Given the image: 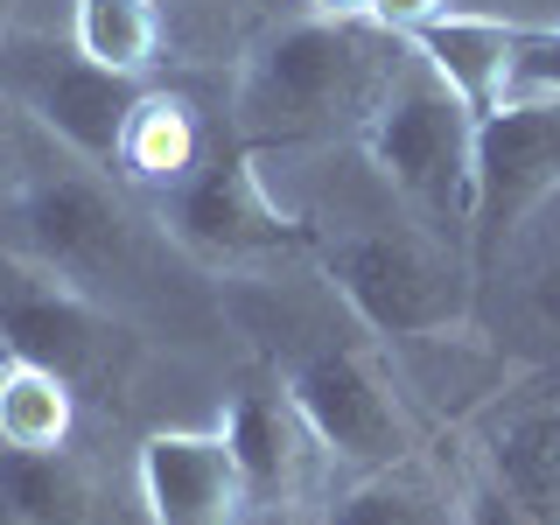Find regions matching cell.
Segmentation results:
<instances>
[{
	"mask_svg": "<svg viewBox=\"0 0 560 525\" xmlns=\"http://www.w3.org/2000/svg\"><path fill=\"white\" fill-rule=\"evenodd\" d=\"M224 442L238 455V477L253 490V512H273V504H294V490L308 477V428L302 413H294V399L280 393V385H259V393H238L232 407L218 413Z\"/></svg>",
	"mask_w": 560,
	"mask_h": 525,
	"instance_id": "cell-12",
	"label": "cell"
},
{
	"mask_svg": "<svg viewBox=\"0 0 560 525\" xmlns=\"http://www.w3.org/2000/svg\"><path fill=\"white\" fill-rule=\"evenodd\" d=\"M70 49L140 84L162 63V0H70Z\"/></svg>",
	"mask_w": 560,
	"mask_h": 525,
	"instance_id": "cell-18",
	"label": "cell"
},
{
	"mask_svg": "<svg viewBox=\"0 0 560 525\" xmlns=\"http://www.w3.org/2000/svg\"><path fill=\"white\" fill-rule=\"evenodd\" d=\"M70 434H78V385L49 372V364L14 358L0 372V448L49 455V448H70Z\"/></svg>",
	"mask_w": 560,
	"mask_h": 525,
	"instance_id": "cell-17",
	"label": "cell"
},
{
	"mask_svg": "<svg viewBox=\"0 0 560 525\" xmlns=\"http://www.w3.org/2000/svg\"><path fill=\"white\" fill-rule=\"evenodd\" d=\"M358 154L378 175V189L399 210H413L420 224L463 238L469 232V168H477V119L463 113V98L434 78L428 63L399 57L393 84L358 127ZM469 253V245H463Z\"/></svg>",
	"mask_w": 560,
	"mask_h": 525,
	"instance_id": "cell-4",
	"label": "cell"
},
{
	"mask_svg": "<svg viewBox=\"0 0 560 525\" xmlns=\"http://www.w3.org/2000/svg\"><path fill=\"white\" fill-rule=\"evenodd\" d=\"M210 140H203V119L183 92H162V84H140L127 127H119V154H113V183L119 189H140V197H168L183 189L189 175L203 168Z\"/></svg>",
	"mask_w": 560,
	"mask_h": 525,
	"instance_id": "cell-13",
	"label": "cell"
},
{
	"mask_svg": "<svg viewBox=\"0 0 560 525\" xmlns=\"http://www.w3.org/2000/svg\"><path fill=\"white\" fill-rule=\"evenodd\" d=\"M323 525H463V490H448L420 455L385 469H358L323 504Z\"/></svg>",
	"mask_w": 560,
	"mask_h": 525,
	"instance_id": "cell-15",
	"label": "cell"
},
{
	"mask_svg": "<svg viewBox=\"0 0 560 525\" xmlns=\"http://www.w3.org/2000/svg\"><path fill=\"white\" fill-rule=\"evenodd\" d=\"M463 525H525V518H518L483 477H469V483H463Z\"/></svg>",
	"mask_w": 560,
	"mask_h": 525,
	"instance_id": "cell-21",
	"label": "cell"
},
{
	"mask_svg": "<svg viewBox=\"0 0 560 525\" xmlns=\"http://www.w3.org/2000/svg\"><path fill=\"white\" fill-rule=\"evenodd\" d=\"M560 197V98H504L477 119L469 168V273L490 280L525 238V224Z\"/></svg>",
	"mask_w": 560,
	"mask_h": 525,
	"instance_id": "cell-7",
	"label": "cell"
},
{
	"mask_svg": "<svg viewBox=\"0 0 560 525\" xmlns=\"http://www.w3.org/2000/svg\"><path fill=\"white\" fill-rule=\"evenodd\" d=\"M0 512L14 525H92L98 483L70 448H49V455L0 448Z\"/></svg>",
	"mask_w": 560,
	"mask_h": 525,
	"instance_id": "cell-16",
	"label": "cell"
},
{
	"mask_svg": "<svg viewBox=\"0 0 560 525\" xmlns=\"http://www.w3.org/2000/svg\"><path fill=\"white\" fill-rule=\"evenodd\" d=\"M0 253L49 280H70L113 315H127L133 294L148 288L140 210L113 189L105 168L63 154L43 133H35V154H22L14 175L0 183Z\"/></svg>",
	"mask_w": 560,
	"mask_h": 525,
	"instance_id": "cell-1",
	"label": "cell"
},
{
	"mask_svg": "<svg viewBox=\"0 0 560 525\" xmlns=\"http://www.w3.org/2000/svg\"><path fill=\"white\" fill-rule=\"evenodd\" d=\"M533 294H539V308L560 323V238H547V253H539V280H533Z\"/></svg>",
	"mask_w": 560,
	"mask_h": 525,
	"instance_id": "cell-22",
	"label": "cell"
},
{
	"mask_svg": "<svg viewBox=\"0 0 560 525\" xmlns=\"http://www.w3.org/2000/svg\"><path fill=\"white\" fill-rule=\"evenodd\" d=\"M525 28H533V22H504V14H455L448 8L442 22H428L420 35H407V49L448 84L455 98H463L469 119H483V113H498V105L512 98V70H518Z\"/></svg>",
	"mask_w": 560,
	"mask_h": 525,
	"instance_id": "cell-11",
	"label": "cell"
},
{
	"mask_svg": "<svg viewBox=\"0 0 560 525\" xmlns=\"http://www.w3.org/2000/svg\"><path fill=\"white\" fill-rule=\"evenodd\" d=\"M0 162H8V98H0Z\"/></svg>",
	"mask_w": 560,
	"mask_h": 525,
	"instance_id": "cell-25",
	"label": "cell"
},
{
	"mask_svg": "<svg viewBox=\"0 0 560 525\" xmlns=\"http://www.w3.org/2000/svg\"><path fill=\"white\" fill-rule=\"evenodd\" d=\"M154 224H162L175 253H189L197 267H218L232 280L308 253V218L280 203V189L259 168V148H245V140L232 154H203V168L183 189L154 197Z\"/></svg>",
	"mask_w": 560,
	"mask_h": 525,
	"instance_id": "cell-6",
	"label": "cell"
},
{
	"mask_svg": "<svg viewBox=\"0 0 560 525\" xmlns=\"http://www.w3.org/2000/svg\"><path fill=\"white\" fill-rule=\"evenodd\" d=\"M512 98H560V22H533L512 70Z\"/></svg>",
	"mask_w": 560,
	"mask_h": 525,
	"instance_id": "cell-19",
	"label": "cell"
},
{
	"mask_svg": "<svg viewBox=\"0 0 560 525\" xmlns=\"http://www.w3.org/2000/svg\"><path fill=\"white\" fill-rule=\"evenodd\" d=\"M0 329H8L14 358L49 364L84 393V378H105L119 364V343L133 337L127 315H113L105 302L78 294L70 280H49L0 253Z\"/></svg>",
	"mask_w": 560,
	"mask_h": 525,
	"instance_id": "cell-9",
	"label": "cell"
},
{
	"mask_svg": "<svg viewBox=\"0 0 560 525\" xmlns=\"http://www.w3.org/2000/svg\"><path fill=\"white\" fill-rule=\"evenodd\" d=\"M14 35V0H0V43Z\"/></svg>",
	"mask_w": 560,
	"mask_h": 525,
	"instance_id": "cell-24",
	"label": "cell"
},
{
	"mask_svg": "<svg viewBox=\"0 0 560 525\" xmlns=\"http://www.w3.org/2000/svg\"><path fill=\"white\" fill-rule=\"evenodd\" d=\"M364 28L372 22H315V14L273 28L232 78V133L259 154L329 140L337 127L358 133L399 70L393 57H378Z\"/></svg>",
	"mask_w": 560,
	"mask_h": 525,
	"instance_id": "cell-3",
	"label": "cell"
},
{
	"mask_svg": "<svg viewBox=\"0 0 560 525\" xmlns=\"http://www.w3.org/2000/svg\"><path fill=\"white\" fill-rule=\"evenodd\" d=\"M315 22H372V0H308Z\"/></svg>",
	"mask_w": 560,
	"mask_h": 525,
	"instance_id": "cell-23",
	"label": "cell"
},
{
	"mask_svg": "<svg viewBox=\"0 0 560 525\" xmlns=\"http://www.w3.org/2000/svg\"><path fill=\"white\" fill-rule=\"evenodd\" d=\"M280 393L294 399L308 442L350 477L413 455L407 393L372 343L337 337V329H308L302 343H280Z\"/></svg>",
	"mask_w": 560,
	"mask_h": 525,
	"instance_id": "cell-5",
	"label": "cell"
},
{
	"mask_svg": "<svg viewBox=\"0 0 560 525\" xmlns=\"http://www.w3.org/2000/svg\"><path fill=\"white\" fill-rule=\"evenodd\" d=\"M8 364H14V343H8V329H0V372H8Z\"/></svg>",
	"mask_w": 560,
	"mask_h": 525,
	"instance_id": "cell-26",
	"label": "cell"
},
{
	"mask_svg": "<svg viewBox=\"0 0 560 525\" xmlns=\"http://www.w3.org/2000/svg\"><path fill=\"white\" fill-rule=\"evenodd\" d=\"M477 477L498 490L525 525H560V407L498 413L483 434Z\"/></svg>",
	"mask_w": 560,
	"mask_h": 525,
	"instance_id": "cell-14",
	"label": "cell"
},
{
	"mask_svg": "<svg viewBox=\"0 0 560 525\" xmlns=\"http://www.w3.org/2000/svg\"><path fill=\"white\" fill-rule=\"evenodd\" d=\"M133 483L148 504V525H245L253 490L238 477V455L224 428H162L133 455Z\"/></svg>",
	"mask_w": 560,
	"mask_h": 525,
	"instance_id": "cell-10",
	"label": "cell"
},
{
	"mask_svg": "<svg viewBox=\"0 0 560 525\" xmlns=\"http://www.w3.org/2000/svg\"><path fill=\"white\" fill-rule=\"evenodd\" d=\"M442 14H448V0H372V28H385V35H420Z\"/></svg>",
	"mask_w": 560,
	"mask_h": 525,
	"instance_id": "cell-20",
	"label": "cell"
},
{
	"mask_svg": "<svg viewBox=\"0 0 560 525\" xmlns=\"http://www.w3.org/2000/svg\"><path fill=\"white\" fill-rule=\"evenodd\" d=\"M308 259L323 288L358 315L385 343H455L469 337V302H477V273H469L463 238L420 224L413 210H364L350 224L308 218Z\"/></svg>",
	"mask_w": 560,
	"mask_h": 525,
	"instance_id": "cell-2",
	"label": "cell"
},
{
	"mask_svg": "<svg viewBox=\"0 0 560 525\" xmlns=\"http://www.w3.org/2000/svg\"><path fill=\"white\" fill-rule=\"evenodd\" d=\"M0 98H8V113H22L43 140H57L63 154H78V162L113 175L119 127H127L140 84L98 70L92 57H78V49L43 43V35H8V43H0Z\"/></svg>",
	"mask_w": 560,
	"mask_h": 525,
	"instance_id": "cell-8",
	"label": "cell"
}]
</instances>
